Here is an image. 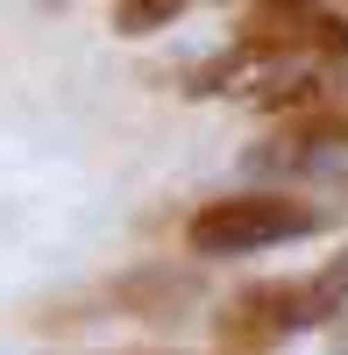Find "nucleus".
<instances>
[{"label": "nucleus", "instance_id": "3", "mask_svg": "<svg viewBox=\"0 0 348 355\" xmlns=\"http://www.w3.org/2000/svg\"><path fill=\"white\" fill-rule=\"evenodd\" d=\"M192 299H199V270H185V263H142L100 291V306L135 313V320H185Z\"/></svg>", "mask_w": 348, "mask_h": 355}, {"label": "nucleus", "instance_id": "9", "mask_svg": "<svg viewBox=\"0 0 348 355\" xmlns=\"http://www.w3.org/2000/svg\"><path fill=\"white\" fill-rule=\"evenodd\" d=\"M341 192H348V178H341Z\"/></svg>", "mask_w": 348, "mask_h": 355}, {"label": "nucleus", "instance_id": "4", "mask_svg": "<svg viewBox=\"0 0 348 355\" xmlns=\"http://www.w3.org/2000/svg\"><path fill=\"white\" fill-rule=\"evenodd\" d=\"M334 150H348V100L313 107V114H292V121H284L249 164H256V171H306V164H320V157H334Z\"/></svg>", "mask_w": 348, "mask_h": 355}, {"label": "nucleus", "instance_id": "1", "mask_svg": "<svg viewBox=\"0 0 348 355\" xmlns=\"http://www.w3.org/2000/svg\"><path fill=\"white\" fill-rule=\"evenodd\" d=\"M320 227H327V206H306L292 192H227L185 220V249L192 256H256L277 242H306Z\"/></svg>", "mask_w": 348, "mask_h": 355}, {"label": "nucleus", "instance_id": "7", "mask_svg": "<svg viewBox=\"0 0 348 355\" xmlns=\"http://www.w3.org/2000/svg\"><path fill=\"white\" fill-rule=\"evenodd\" d=\"M178 8L185 0H114V28H121V36H150V28L178 21Z\"/></svg>", "mask_w": 348, "mask_h": 355}, {"label": "nucleus", "instance_id": "10", "mask_svg": "<svg viewBox=\"0 0 348 355\" xmlns=\"http://www.w3.org/2000/svg\"><path fill=\"white\" fill-rule=\"evenodd\" d=\"M220 355H227V348H220Z\"/></svg>", "mask_w": 348, "mask_h": 355}, {"label": "nucleus", "instance_id": "6", "mask_svg": "<svg viewBox=\"0 0 348 355\" xmlns=\"http://www.w3.org/2000/svg\"><path fill=\"white\" fill-rule=\"evenodd\" d=\"M341 313H348V249L313 277H299V327H334Z\"/></svg>", "mask_w": 348, "mask_h": 355}, {"label": "nucleus", "instance_id": "5", "mask_svg": "<svg viewBox=\"0 0 348 355\" xmlns=\"http://www.w3.org/2000/svg\"><path fill=\"white\" fill-rule=\"evenodd\" d=\"M341 93V71L334 64H292V71H277L256 85V114H313V107H334Z\"/></svg>", "mask_w": 348, "mask_h": 355}, {"label": "nucleus", "instance_id": "2", "mask_svg": "<svg viewBox=\"0 0 348 355\" xmlns=\"http://www.w3.org/2000/svg\"><path fill=\"white\" fill-rule=\"evenodd\" d=\"M214 334H220L227 355H270L277 341L306 334V327H299V284H292V277H270V284L235 291V299L214 313Z\"/></svg>", "mask_w": 348, "mask_h": 355}, {"label": "nucleus", "instance_id": "8", "mask_svg": "<svg viewBox=\"0 0 348 355\" xmlns=\"http://www.w3.org/2000/svg\"><path fill=\"white\" fill-rule=\"evenodd\" d=\"M263 8H277V15H313V0H263Z\"/></svg>", "mask_w": 348, "mask_h": 355}]
</instances>
